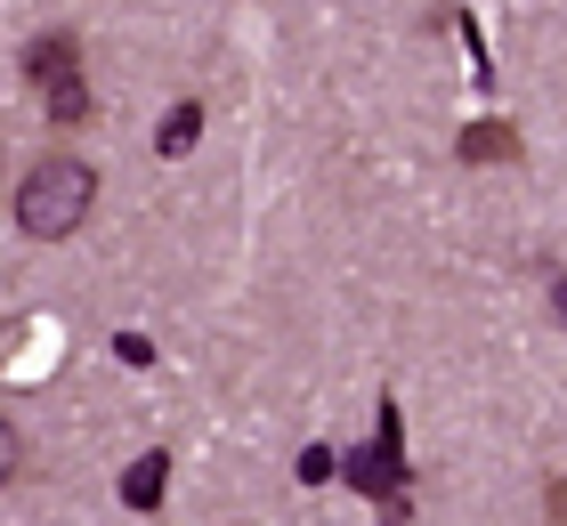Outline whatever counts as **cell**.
Here are the masks:
<instances>
[{"mask_svg":"<svg viewBox=\"0 0 567 526\" xmlns=\"http://www.w3.org/2000/svg\"><path fill=\"white\" fill-rule=\"evenodd\" d=\"M90 203H97V171L82 154H41V163L24 171V187H17V227L33 235V244H58V235H73L90 219Z\"/></svg>","mask_w":567,"mask_h":526,"instance_id":"cell-1","label":"cell"},{"mask_svg":"<svg viewBox=\"0 0 567 526\" xmlns=\"http://www.w3.org/2000/svg\"><path fill=\"white\" fill-rule=\"evenodd\" d=\"M544 518H551V526H567V470H559V478L544 486Z\"/></svg>","mask_w":567,"mask_h":526,"instance_id":"cell-7","label":"cell"},{"mask_svg":"<svg viewBox=\"0 0 567 526\" xmlns=\"http://www.w3.org/2000/svg\"><path fill=\"white\" fill-rule=\"evenodd\" d=\"M0 187H9V130H0Z\"/></svg>","mask_w":567,"mask_h":526,"instance_id":"cell-8","label":"cell"},{"mask_svg":"<svg viewBox=\"0 0 567 526\" xmlns=\"http://www.w3.org/2000/svg\"><path fill=\"white\" fill-rule=\"evenodd\" d=\"M462 163H519V138L503 122H471L462 130Z\"/></svg>","mask_w":567,"mask_h":526,"instance_id":"cell-3","label":"cell"},{"mask_svg":"<svg viewBox=\"0 0 567 526\" xmlns=\"http://www.w3.org/2000/svg\"><path fill=\"white\" fill-rule=\"evenodd\" d=\"M17 462H24V437H17V421H9V413H0V486H9V478H17Z\"/></svg>","mask_w":567,"mask_h":526,"instance_id":"cell-6","label":"cell"},{"mask_svg":"<svg viewBox=\"0 0 567 526\" xmlns=\"http://www.w3.org/2000/svg\"><path fill=\"white\" fill-rule=\"evenodd\" d=\"M163 454H146L138 470H131V478H122V503H138V510H154V503H163Z\"/></svg>","mask_w":567,"mask_h":526,"instance_id":"cell-4","label":"cell"},{"mask_svg":"<svg viewBox=\"0 0 567 526\" xmlns=\"http://www.w3.org/2000/svg\"><path fill=\"white\" fill-rule=\"evenodd\" d=\"M24 73L41 82L49 122H58V130H73V122L90 114V90H82V49H73V33H41L33 49H24Z\"/></svg>","mask_w":567,"mask_h":526,"instance_id":"cell-2","label":"cell"},{"mask_svg":"<svg viewBox=\"0 0 567 526\" xmlns=\"http://www.w3.org/2000/svg\"><path fill=\"white\" fill-rule=\"evenodd\" d=\"M195 130H203V105H178L171 130H163V154H187V146H195Z\"/></svg>","mask_w":567,"mask_h":526,"instance_id":"cell-5","label":"cell"}]
</instances>
